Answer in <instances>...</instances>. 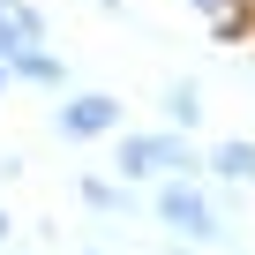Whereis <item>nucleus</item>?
Wrapping results in <instances>:
<instances>
[{
	"label": "nucleus",
	"instance_id": "obj_5",
	"mask_svg": "<svg viewBox=\"0 0 255 255\" xmlns=\"http://www.w3.org/2000/svg\"><path fill=\"white\" fill-rule=\"evenodd\" d=\"M203 180H218V188H255V143H248V135H218V143L203 150Z\"/></svg>",
	"mask_w": 255,
	"mask_h": 255
},
{
	"label": "nucleus",
	"instance_id": "obj_10",
	"mask_svg": "<svg viewBox=\"0 0 255 255\" xmlns=\"http://www.w3.org/2000/svg\"><path fill=\"white\" fill-rule=\"evenodd\" d=\"M90 8H105L113 23H128V15H135V8H128V0H90Z\"/></svg>",
	"mask_w": 255,
	"mask_h": 255
},
{
	"label": "nucleus",
	"instance_id": "obj_9",
	"mask_svg": "<svg viewBox=\"0 0 255 255\" xmlns=\"http://www.w3.org/2000/svg\"><path fill=\"white\" fill-rule=\"evenodd\" d=\"M23 45H30V38H23V30H15V15H8V8H0V60H15V53H23Z\"/></svg>",
	"mask_w": 255,
	"mask_h": 255
},
{
	"label": "nucleus",
	"instance_id": "obj_8",
	"mask_svg": "<svg viewBox=\"0 0 255 255\" xmlns=\"http://www.w3.org/2000/svg\"><path fill=\"white\" fill-rule=\"evenodd\" d=\"M195 15H203L218 38H233V30H248V0H195Z\"/></svg>",
	"mask_w": 255,
	"mask_h": 255
},
{
	"label": "nucleus",
	"instance_id": "obj_2",
	"mask_svg": "<svg viewBox=\"0 0 255 255\" xmlns=\"http://www.w3.org/2000/svg\"><path fill=\"white\" fill-rule=\"evenodd\" d=\"M150 225H165V240H188V248H233L225 210H218V195L203 188V173H195V180H158Z\"/></svg>",
	"mask_w": 255,
	"mask_h": 255
},
{
	"label": "nucleus",
	"instance_id": "obj_14",
	"mask_svg": "<svg viewBox=\"0 0 255 255\" xmlns=\"http://www.w3.org/2000/svg\"><path fill=\"white\" fill-rule=\"evenodd\" d=\"M248 23H255V0H248Z\"/></svg>",
	"mask_w": 255,
	"mask_h": 255
},
{
	"label": "nucleus",
	"instance_id": "obj_12",
	"mask_svg": "<svg viewBox=\"0 0 255 255\" xmlns=\"http://www.w3.org/2000/svg\"><path fill=\"white\" fill-rule=\"evenodd\" d=\"M8 90H15V75H8V60H0V98H8Z\"/></svg>",
	"mask_w": 255,
	"mask_h": 255
},
{
	"label": "nucleus",
	"instance_id": "obj_7",
	"mask_svg": "<svg viewBox=\"0 0 255 255\" xmlns=\"http://www.w3.org/2000/svg\"><path fill=\"white\" fill-rule=\"evenodd\" d=\"M165 128H180V135L203 128V83H195V75H173V83H165Z\"/></svg>",
	"mask_w": 255,
	"mask_h": 255
},
{
	"label": "nucleus",
	"instance_id": "obj_3",
	"mask_svg": "<svg viewBox=\"0 0 255 255\" xmlns=\"http://www.w3.org/2000/svg\"><path fill=\"white\" fill-rule=\"evenodd\" d=\"M53 135H60V143H113V135H120V98H113V90H60Z\"/></svg>",
	"mask_w": 255,
	"mask_h": 255
},
{
	"label": "nucleus",
	"instance_id": "obj_15",
	"mask_svg": "<svg viewBox=\"0 0 255 255\" xmlns=\"http://www.w3.org/2000/svg\"><path fill=\"white\" fill-rule=\"evenodd\" d=\"M0 8H8V0H0Z\"/></svg>",
	"mask_w": 255,
	"mask_h": 255
},
{
	"label": "nucleus",
	"instance_id": "obj_4",
	"mask_svg": "<svg viewBox=\"0 0 255 255\" xmlns=\"http://www.w3.org/2000/svg\"><path fill=\"white\" fill-rule=\"evenodd\" d=\"M75 195H83L90 218H150V203H143L135 188H128V180H105V173H83Z\"/></svg>",
	"mask_w": 255,
	"mask_h": 255
},
{
	"label": "nucleus",
	"instance_id": "obj_6",
	"mask_svg": "<svg viewBox=\"0 0 255 255\" xmlns=\"http://www.w3.org/2000/svg\"><path fill=\"white\" fill-rule=\"evenodd\" d=\"M8 75H15V83H30V90H53V98H60V90H75V83H68V60H60L53 45H23V53L8 60Z\"/></svg>",
	"mask_w": 255,
	"mask_h": 255
},
{
	"label": "nucleus",
	"instance_id": "obj_1",
	"mask_svg": "<svg viewBox=\"0 0 255 255\" xmlns=\"http://www.w3.org/2000/svg\"><path fill=\"white\" fill-rule=\"evenodd\" d=\"M113 173L128 188H143V180H195L203 150H195V135H180V128H120L113 135Z\"/></svg>",
	"mask_w": 255,
	"mask_h": 255
},
{
	"label": "nucleus",
	"instance_id": "obj_11",
	"mask_svg": "<svg viewBox=\"0 0 255 255\" xmlns=\"http://www.w3.org/2000/svg\"><path fill=\"white\" fill-rule=\"evenodd\" d=\"M15 240V218H8V203H0V248H8Z\"/></svg>",
	"mask_w": 255,
	"mask_h": 255
},
{
	"label": "nucleus",
	"instance_id": "obj_13",
	"mask_svg": "<svg viewBox=\"0 0 255 255\" xmlns=\"http://www.w3.org/2000/svg\"><path fill=\"white\" fill-rule=\"evenodd\" d=\"M75 255H105V248H75Z\"/></svg>",
	"mask_w": 255,
	"mask_h": 255
}]
</instances>
